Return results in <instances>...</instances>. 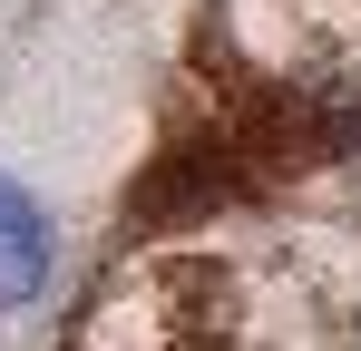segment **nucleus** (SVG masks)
<instances>
[{"label": "nucleus", "mask_w": 361, "mask_h": 351, "mask_svg": "<svg viewBox=\"0 0 361 351\" xmlns=\"http://www.w3.org/2000/svg\"><path fill=\"white\" fill-rule=\"evenodd\" d=\"M59 273V234L39 215V195H20L10 176H0V312H20V302H39Z\"/></svg>", "instance_id": "f257e3e1"}]
</instances>
